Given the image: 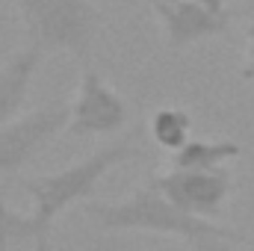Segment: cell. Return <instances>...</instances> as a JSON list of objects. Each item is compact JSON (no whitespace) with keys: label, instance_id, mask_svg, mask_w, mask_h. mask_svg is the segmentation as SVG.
<instances>
[{"label":"cell","instance_id":"1","mask_svg":"<svg viewBox=\"0 0 254 251\" xmlns=\"http://www.w3.org/2000/svg\"><path fill=\"white\" fill-rule=\"evenodd\" d=\"M86 216L101 231H110V234H127V231L130 234H160V237H178L187 246L213 240V237L240 240V234H234L231 228H222L210 219L190 216L178 204H172L154 175L122 201L86 204Z\"/></svg>","mask_w":254,"mask_h":251},{"label":"cell","instance_id":"2","mask_svg":"<svg viewBox=\"0 0 254 251\" xmlns=\"http://www.w3.org/2000/svg\"><path fill=\"white\" fill-rule=\"evenodd\" d=\"M142 157V148L133 136H125L119 142H110L98 151H92L89 157H83L80 163H71L65 169L57 172H48V175H33V178H24L18 181V187L24 189L33 201L30 213L33 219L51 231V225L63 216L68 207L80 204V201H89L92 192L98 189V184L127 160H136Z\"/></svg>","mask_w":254,"mask_h":251},{"label":"cell","instance_id":"3","mask_svg":"<svg viewBox=\"0 0 254 251\" xmlns=\"http://www.w3.org/2000/svg\"><path fill=\"white\" fill-rule=\"evenodd\" d=\"M27 36L45 54L65 51L89 60L101 30V12L89 0H15Z\"/></svg>","mask_w":254,"mask_h":251},{"label":"cell","instance_id":"4","mask_svg":"<svg viewBox=\"0 0 254 251\" xmlns=\"http://www.w3.org/2000/svg\"><path fill=\"white\" fill-rule=\"evenodd\" d=\"M130 122L127 101L92 68L86 65L77 83V95L68 104V139H92V136H113L125 130Z\"/></svg>","mask_w":254,"mask_h":251},{"label":"cell","instance_id":"5","mask_svg":"<svg viewBox=\"0 0 254 251\" xmlns=\"http://www.w3.org/2000/svg\"><path fill=\"white\" fill-rule=\"evenodd\" d=\"M160 189L184 213L216 222L234 192V175L222 169H169L154 175Z\"/></svg>","mask_w":254,"mask_h":251},{"label":"cell","instance_id":"6","mask_svg":"<svg viewBox=\"0 0 254 251\" xmlns=\"http://www.w3.org/2000/svg\"><path fill=\"white\" fill-rule=\"evenodd\" d=\"M68 125V104L51 101L15 122L0 127V178L30 163L48 142H54Z\"/></svg>","mask_w":254,"mask_h":251},{"label":"cell","instance_id":"7","mask_svg":"<svg viewBox=\"0 0 254 251\" xmlns=\"http://www.w3.org/2000/svg\"><path fill=\"white\" fill-rule=\"evenodd\" d=\"M166 36L169 51H184L198 42H210L231 27V12H213L195 0H145Z\"/></svg>","mask_w":254,"mask_h":251},{"label":"cell","instance_id":"8","mask_svg":"<svg viewBox=\"0 0 254 251\" xmlns=\"http://www.w3.org/2000/svg\"><path fill=\"white\" fill-rule=\"evenodd\" d=\"M45 60V51L39 45H27L24 51H18L9 63L0 65V127L21 119V107L27 104L30 86L36 80V71Z\"/></svg>","mask_w":254,"mask_h":251},{"label":"cell","instance_id":"9","mask_svg":"<svg viewBox=\"0 0 254 251\" xmlns=\"http://www.w3.org/2000/svg\"><path fill=\"white\" fill-rule=\"evenodd\" d=\"M246 148L234 139H190L172 154L175 169H222L225 163L243 157Z\"/></svg>","mask_w":254,"mask_h":251},{"label":"cell","instance_id":"10","mask_svg":"<svg viewBox=\"0 0 254 251\" xmlns=\"http://www.w3.org/2000/svg\"><path fill=\"white\" fill-rule=\"evenodd\" d=\"M148 133L163 151H181L192 139V116L184 107H160L148 119Z\"/></svg>","mask_w":254,"mask_h":251},{"label":"cell","instance_id":"11","mask_svg":"<svg viewBox=\"0 0 254 251\" xmlns=\"http://www.w3.org/2000/svg\"><path fill=\"white\" fill-rule=\"evenodd\" d=\"M45 228L33 219V213H18L15 207H9L0 198V243H24V240H36Z\"/></svg>","mask_w":254,"mask_h":251},{"label":"cell","instance_id":"12","mask_svg":"<svg viewBox=\"0 0 254 251\" xmlns=\"http://www.w3.org/2000/svg\"><path fill=\"white\" fill-rule=\"evenodd\" d=\"M240 77L246 83H254V24H249L246 30V63L240 68Z\"/></svg>","mask_w":254,"mask_h":251},{"label":"cell","instance_id":"13","mask_svg":"<svg viewBox=\"0 0 254 251\" xmlns=\"http://www.w3.org/2000/svg\"><path fill=\"white\" fill-rule=\"evenodd\" d=\"M33 251H57L54 249V240H51V231H42V234L33 240Z\"/></svg>","mask_w":254,"mask_h":251},{"label":"cell","instance_id":"14","mask_svg":"<svg viewBox=\"0 0 254 251\" xmlns=\"http://www.w3.org/2000/svg\"><path fill=\"white\" fill-rule=\"evenodd\" d=\"M195 3H201V6H207V9H213V12H228V9H225L228 0H195Z\"/></svg>","mask_w":254,"mask_h":251},{"label":"cell","instance_id":"15","mask_svg":"<svg viewBox=\"0 0 254 251\" xmlns=\"http://www.w3.org/2000/svg\"><path fill=\"white\" fill-rule=\"evenodd\" d=\"M0 251H9V243H0Z\"/></svg>","mask_w":254,"mask_h":251}]
</instances>
